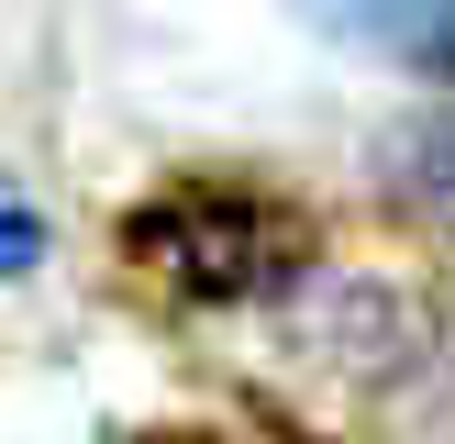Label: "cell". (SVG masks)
I'll return each mask as SVG.
<instances>
[{
  "mask_svg": "<svg viewBox=\"0 0 455 444\" xmlns=\"http://www.w3.org/2000/svg\"><path fill=\"white\" fill-rule=\"evenodd\" d=\"M123 256L167 300H278L311 266V222L267 189H234V178H178L123 222Z\"/></svg>",
  "mask_w": 455,
  "mask_h": 444,
  "instance_id": "1",
  "label": "cell"
},
{
  "mask_svg": "<svg viewBox=\"0 0 455 444\" xmlns=\"http://www.w3.org/2000/svg\"><path fill=\"white\" fill-rule=\"evenodd\" d=\"M300 12L411 78H455V0H300Z\"/></svg>",
  "mask_w": 455,
  "mask_h": 444,
  "instance_id": "2",
  "label": "cell"
},
{
  "mask_svg": "<svg viewBox=\"0 0 455 444\" xmlns=\"http://www.w3.org/2000/svg\"><path fill=\"white\" fill-rule=\"evenodd\" d=\"M389 189L411 200V211H434V222H455V123H411V133H389Z\"/></svg>",
  "mask_w": 455,
  "mask_h": 444,
  "instance_id": "3",
  "label": "cell"
},
{
  "mask_svg": "<svg viewBox=\"0 0 455 444\" xmlns=\"http://www.w3.org/2000/svg\"><path fill=\"white\" fill-rule=\"evenodd\" d=\"M34 256H44V211L12 189V178H0V278H22Z\"/></svg>",
  "mask_w": 455,
  "mask_h": 444,
  "instance_id": "4",
  "label": "cell"
}]
</instances>
